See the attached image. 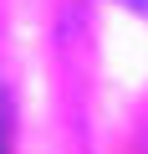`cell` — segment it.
<instances>
[{
  "label": "cell",
  "instance_id": "6da1fadb",
  "mask_svg": "<svg viewBox=\"0 0 148 154\" xmlns=\"http://www.w3.org/2000/svg\"><path fill=\"white\" fill-rule=\"evenodd\" d=\"M128 5H133V11H143V16H148V0H128Z\"/></svg>",
  "mask_w": 148,
  "mask_h": 154
}]
</instances>
